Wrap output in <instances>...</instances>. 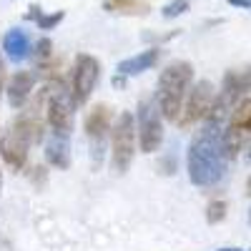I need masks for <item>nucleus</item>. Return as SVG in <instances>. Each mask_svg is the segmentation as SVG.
Masks as SVG:
<instances>
[{"mask_svg": "<svg viewBox=\"0 0 251 251\" xmlns=\"http://www.w3.org/2000/svg\"><path fill=\"white\" fill-rule=\"evenodd\" d=\"M98 78H100V63H98V58H93L88 53H80L75 58V63H73V86H71L75 106L88 103Z\"/></svg>", "mask_w": 251, "mask_h": 251, "instance_id": "nucleus-8", "label": "nucleus"}, {"mask_svg": "<svg viewBox=\"0 0 251 251\" xmlns=\"http://www.w3.org/2000/svg\"><path fill=\"white\" fill-rule=\"evenodd\" d=\"M136 156V118L126 111L111 128V158L116 174H126Z\"/></svg>", "mask_w": 251, "mask_h": 251, "instance_id": "nucleus-4", "label": "nucleus"}, {"mask_svg": "<svg viewBox=\"0 0 251 251\" xmlns=\"http://www.w3.org/2000/svg\"><path fill=\"white\" fill-rule=\"evenodd\" d=\"M50 48H53V43H50V40L48 38H43V40H40V43H38V50H35V55L40 58V60H48L50 58Z\"/></svg>", "mask_w": 251, "mask_h": 251, "instance_id": "nucleus-18", "label": "nucleus"}, {"mask_svg": "<svg viewBox=\"0 0 251 251\" xmlns=\"http://www.w3.org/2000/svg\"><path fill=\"white\" fill-rule=\"evenodd\" d=\"M194 66L188 60L169 63L158 75V91H156V106L166 121H176L183 106V98L191 88Z\"/></svg>", "mask_w": 251, "mask_h": 251, "instance_id": "nucleus-2", "label": "nucleus"}, {"mask_svg": "<svg viewBox=\"0 0 251 251\" xmlns=\"http://www.w3.org/2000/svg\"><path fill=\"white\" fill-rule=\"evenodd\" d=\"M25 18H28V20H33V23H35L40 30H53V28L60 23V20L66 18V13H63V10H58V13H50V15H46V13L40 10L38 5H30Z\"/></svg>", "mask_w": 251, "mask_h": 251, "instance_id": "nucleus-15", "label": "nucleus"}, {"mask_svg": "<svg viewBox=\"0 0 251 251\" xmlns=\"http://www.w3.org/2000/svg\"><path fill=\"white\" fill-rule=\"evenodd\" d=\"M158 55H161L158 48H149V50H143V53H138L133 58H126V60L118 63V75L126 78V75H138L143 71H151L158 63Z\"/></svg>", "mask_w": 251, "mask_h": 251, "instance_id": "nucleus-13", "label": "nucleus"}, {"mask_svg": "<svg viewBox=\"0 0 251 251\" xmlns=\"http://www.w3.org/2000/svg\"><path fill=\"white\" fill-rule=\"evenodd\" d=\"M103 10L118 15H146L149 0H103Z\"/></svg>", "mask_w": 251, "mask_h": 251, "instance_id": "nucleus-14", "label": "nucleus"}, {"mask_svg": "<svg viewBox=\"0 0 251 251\" xmlns=\"http://www.w3.org/2000/svg\"><path fill=\"white\" fill-rule=\"evenodd\" d=\"M43 100H46V118L53 133L71 136L73 121H75V100L71 88L60 78H53L43 91Z\"/></svg>", "mask_w": 251, "mask_h": 251, "instance_id": "nucleus-3", "label": "nucleus"}, {"mask_svg": "<svg viewBox=\"0 0 251 251\" xmlns=\"http://www.w3.org/2000/svg\"><path fill=\"white\" fill-rule=\"evenodd\" d=\"M214 100H216L214 83L211 80H199L196 86L186 93L176 123L181 126V128H191V126H196L199 121H206V116L211 113Z\"/></svg>", "mask_w": 251, "mask_h": 251, "instance_id": "nucleus-6", "label": "nucleus"}, {"mask_svg": "<svg viewBox=\"0 0 251 251\" xmlns=\"http://www.w3.org/2000/svg\"><path fill=\"white\" fill-rule=\"evenodd\" d=\"M246 194L251 196V176H249V181H246Z\"/></svg>", "mask_w": 251, "mask_h": 251, "instance_id": "nucleus-21", "label": "nucleus"}, {"mask_svg": "<svg viewBox=\"0 0 251 251\" xmlns=\"http://www.w3.org/2000/svg\"><path fill=\"white\" fill-rule=\"evenodd\" d=\"M136 136L143 153H156L163 143V123L156 100H141L138 103V118H136Z\"/></svg>", "mask_w": 251, "mask_h": 251, "instance_id": "nucleus-7", "label": "nucleus"}, {"mask_svg": "<svg viewBox=\"0 0 251 251\" xmlns=\"http://www.w3.org/2000/svg\"><path fill=\"white\" fill-rule=\"evenodd\" d=\"M221 121H211L206 118V126L194 136L191 146L186 153V169H188V178L194 186L208 188L216 186L224 176L226 169V156L221 149Z\"/></svg>", "mask_w": 251, "mask_h": 251, "instance_id": "nucleus-1", "label": "nucleus"}, {"mask_svg": "<svg viewBox=\"0 0 251 251\" xmlns=\"http://www.w3.org/2000/svg\"><path fill=\"white\" fill-rule=\"evenodd\" d=\"M249 221H251V214H249Z\"/></svg>", "mask_w": 251, "mask_h": 251, "instance_id": "nucleus-24", "label": "nucleus"}, {"mask_svg": "<svg viewBox=\"0 0 251 251\" xmlns=\"http://www.w3.org/2000/svg\"><path fill=\"white\" fill-rule=\"evenodd\" d=\"M3 50L13 63H20L30 55V35L20 28H10L3 35Z\"/></svg>", "mask_w": 251, "mask_h": 251, "instance_id": "nucleus-12", "label": "nucleus"}, {"mask_svg": "<svg viewBox=\"0 0 251 251\" xmlns=\"http://www.w3.org/2000/svg\"><path fill=\"white\" fill-rule=\"evenodd\" d=\"M33 86H35V73L33 71H18L8 86V103L13 108H23L33 93Z\"/></svg>", "mask_w": 251, "mask_h": 251, "instance_id": "nucleus-10", "label": "nucleus"}, {"mask_svg": "<svg viewBox=\"0 0 251 251\" xmlns=\"http://www.w3.org/2000/svg\"><path fill=\"white\" fill-rule=\"evenodd\" d=\"M46 161L53 169H71V141L63 133H53L46 141Z\"/></svg>", "mask_w": 251, "mask_h": 251, "instance_id": "nucleus-11", "label": "nucleus"}, {"mask_svg": "<svg viewBox=\"0 0 251 251\" xmlns=\"http://www.w3.org/2000/svg\"><path fill=\"white\" fill-rule=\"evenodd\" d=\"M226 219V201H211L206 206V221L208 224H221Z\"/></svg>", "mask_w": 251, "mask_h": 251, "instance_id": "nucleus-16", "label": "nucleus"}, {"mask_svg": "<svg viewBox=\"0 0 251 251\" xmlns=\"http://www.w3.org/2000/svg\"><path fill=\"white\" fill-rule=\"evenodd\" d=\"M111 121H113V113L111 108L106 106V103H98V106H93L86 116V136L93 146V156H98V149L103 146V141H106L108 131H111Z\"/></svg>", "mask_w": 251, "mask_h": 251, "instance_id": "nucleus-9", "label": "nucleus"}, {"mask_svg": "<svg viewBox=\"0 0 251 251\" xmlns=\"http://www.w3.org/2000/svg\"><path fill=\"white\" fill-rule=\"evenodd\" d=\"M188 5H191L188 0H171L169 5H163V18H169V20L178 18V15H183L188 10Z\"/></svg>", "mask_w": 251, "mask_h": 251, "instance_id": "nucleus-17", "label": "nucleus"}, {"mask_svg": "<svg viewBox=\"0 0 251 251\" xmlns=\"http://www.w3.org/2000/svg\"><path fill=\"white\" fill-rule=\"evenodd\" d=\"M228 5H234V8H246V10H251V0H228Z\"/></svg>", "mask_w": 251, "mask_h": 251, "instance_id": "nucleus-19", "label": "nucleus"}, {"mask_svg": "<svg viewBox=\"0 0 251 251\" xmlns=\"http://www.w3.org/2000/svg\"><path fill=\"white\" fill-rule=\"evenodd\" d=\"M0 188H3V176H0Z\"/></svg>", "mask_w": 251, "mask_h": 251, "instance_id": "nucleus-23", "label": "nucleus"}, {"mask_svg": "<svg viewBox=\"0 0 251 251\" xmlns=\"http://www.w3.org/2000/svg\"><path fill=\"white\" fill-rule=\"evenodd\" d=\"M219 251H244V249H219Z\"/></svg>", "mask_w": 251, "mask_h": 251, "instance_id": "nucleus-22", "label": "nucleus"}, {"mask_svg": "<svg viewBox=\"0 0 251 251\" xmlns=\"http://www.w3.org/2000/svg\"><path fill=\"white\" fill-rule=\"evenodd\" d=\"M251 138V98L239 100L231 116H228V126L221 133V149L226 161L236 158V153L244 149V143Z\"/></svg>", "mask_w": 251, "mask_h": 251, "instance_id": "nucleus-5", "label": "nucleus"}, {"mask_svg": "<svg viewBox=\"0 0 251 251\" xmlns=\"http://www.w3.org/2000/svg\"><path fill=\"white\" fill-rule=\"evenodd\" d=\"M3 75H5L3 73V58H0V91H3Z\"/></svg>", "mask_w": 251, "mask_h": 251, "instance_id": "nucleus-20", "label": "nucleus"}]
</instances>
